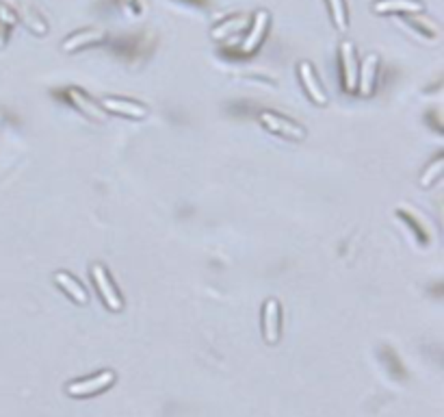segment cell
Segmentation results:
<instances>
[{"label":"cell","instance_id":"16","mask_svg":"<svg viewBox=\"0 0 444 417\" xmlns=\"http://www.w3.org/2000/svg\"><path fill=\"white\" fill-rule=\"evenodd\" d=\"M440 172H442V159H438V161L431 165V168L425 172V176L421 179V183H423V185H431V183L440 176Z\"/></svg>","mask_w":444,"mask_h":417},{"label":"cell","instance_id":"1","mask_svg":"<svg viewBox=\"0 0 444 417\" xmlns=\"http://www.w3.org/2000/svg\"><path fill=\"white\" fill-rule=\"evenodd\" d=\"M340 65H342V80L347 92H358V55L351 41L340 44Z\"/></svg>","mask_w":444,"mask_h":417},{"label":"cell","instance_id":"14","mask_svg":"<svg viewBox=\"0 0 444 417\" xmlns=\"http://www.w3.org/2000/svg\"><path fill=\"white\" fill-rule=\"evenodd\" d=\"M327 7H330L334 26L340 33H345L349 28V18H347V5H345V0H327Z\"/></svg>","mask_w":444,"mask_h":417},{"label":"cell","instance_id":"13","mask_svg":"<svg viewBox=\"0 0 444 417\" xmlns=\"http://www.w3.org/2000/svg\"><path fill=\"white\" fill-rule=\"evenodd\" d=\"M55 280H57V285H59L63 291H67V294H70L76 302H80V305L87 302V291H85V289L80 287V283H76L70 274L57 272V274H55Z\"/></svg>","mask_w":444,"mask_h":417},{"label":"cell","instance_id":"11","mask_svg":"<svg viewBox=\"0 0 444 417\" xmlns=\"http://www.w3.org/2000/svg\"><path fill=\"white\" fill-rule=\"evenodd\" d=\"M102 109L113 111V113H121L128 117H146L148 115L146 107H141L139 102H132V100H124V98H104Z\"/></svg>","mask_w":444,"mask_h":417},{"label":"cell","instance_id":"12","mask_svg":"<svg viewBox=\"0 0 444 417\" xmlns=\"http://www.w3.org/2000/svg\"><path fill=\"white\" fill-rule=\"evenodd\" d=\"M67 98L74 102V107L76 109H80L82 113H87L89 117H94V120H104V111L98 107V105H94L92 100H89L80 90H67Z\"/></svg>","mask_w":444,"mask_h":417},{"label":"cell","instance_id":"5","mask_svg":"<svg viewBox=\"0 0 444 417\" xmlns=\"http://www.w3.org/2000/svg\"><path fill=\"white\" fill-rule=\"evenodd\" d=\"M92 274H94L96 287H98V291L102 294L107 307H109L111 311H119V309H121V300H119V296H117V291L113 289V285H111V280H109L104 268H102L100 263H96V265L92 268Z\"/></svg>","mask_w":444,"mask_h":417},{"label":"cell","instance_id":"4","mask_svg":"<svg viewBox=\"0 0 444 417\" xmlns=\"http://www.w3.org/2000/svg\"><path fill=\"white\" fill-rule=\"evenodd\" d=\"M425 5L421 0H375L373 11L388 16V14H421Z\"/></svg>","mask_w":444,"mask_h":417},{"label":"cell","instance_id":"9","mask_svg":"<svg viewBox=\"0 0 444 417\" xmlns=\"http://www.w3.org/2000/svg\"><path fill=\"white\" fill-rule=\"evenodd\" d=\"M102 39H104V33H102L100 28H85V31H78V33L70 35V37L63 41V44H61V48H63L65 53H74V51H78V48L98 44V41H102Z\"/></svg>","mask_w":444,"mask_h":417},{"label":"cell","instance_id":"7","mask_svg":"<svg viewBox=\"0 0 444 417\" xmlns=\"http://www.w3.org/2000/svg\"><path fill=\"white\" fill-rule=\"evenodd\" d=\"M115 381L113 371H102L98 376H92L87 381H80V383H72L67 387L70 396H87V394H94V391H100V389H107L111 383Z\"/></svg>","mask_w":444,"mask_h":417},{"label":"cell","instance_id":"15","mask_svg":"<svg viewBox=\"0 0 444 417\" xmlns=\"http://www.w3.org/2000/svg\"><path fill=\"white\" fill-rule=\"evenodd\" d=\"M247 22H249V18H247V16L232 18V20H228V22H224V24H219L217 28H212V37H215V39H224V37L232 35L234 31H241Z\"/></svg>","mask_w":444,"mask_h":417},{"label":"cell","instance_id":"3","mask_svg":"<svg viewBox=\"0 0 444 417\" xmlns=\"http://www.w3.org/2000/svg\"><path fill=\"white\" fill-rule=\"evenodd\" d=\"M297 70H299V78H301V83H303V88H305L308 96L313 98L317 105H325V102H327V96H325L323 88H321V83H319V78H317L313 65H310L308 61H301V63L297 65Z\"/></svg>","mask_w":444,"mask_h":417},{"label":"cell","instance_id":"10","mask_svg":"<svg viewBox=\"0 0 444 417\" xmlns=\"http://www.w3.org/2000/svg\"><path fill=\"white\" fill-rule=\"evenodd\" d=\"M377 63H379V57L375 53H371V55H367V59L362 61V68L358 70V83H360V94L362 96L373 94L375 76H377Z\"/></svg>","mask_w":444,"mask_h":417},{"label":"cell","instance_id":"2","mask_svg":"<svg viewBox=\"0 0 444 417\" xmlns=\"http://www.w3.org/2000/svg\"><path fill=\"white\" fill-rule=\"evenodd\" d=\"M260 122H262L269 131L280 133V135H284V137H291V139H303V137H305V131H303L301 127H297L295 122H291V120H286V117H280V115H276V113L262 111V113H260Z\"/></svg>","mask_w":444,"mask_h":417},{"label":"cell","instance_id":"8","mask_svg":"<svg viewBox=\"0 0 444 417\" xmlns=\"http://www.w3.org/2000/svg\"><path fill=\"white\" fill-rule=\"evenodd\" d=\"M269 14L266 11H258L256 16H254V24H251V31H249V35L243 39V46H241V51L243 53H254L258 46H260V41L264 39V33H266V26H269Z\"/></svg>","mask_w":444,"mask_h":417},{"label":"cell","instance_id":"6","mask_svg":"<svg viewBox=\"0 0 444 417\" xmlns=\"http://www.w3.org/2000/svg\"><path fill=\"white\" fill-rule=\"evenodd\" d=\"M262 326H264V339L269 344H276L280 337V305H278V300L271 298L264 302Z\"/></svg>","mask_w":444,"mask_h":417}]
</instances>
